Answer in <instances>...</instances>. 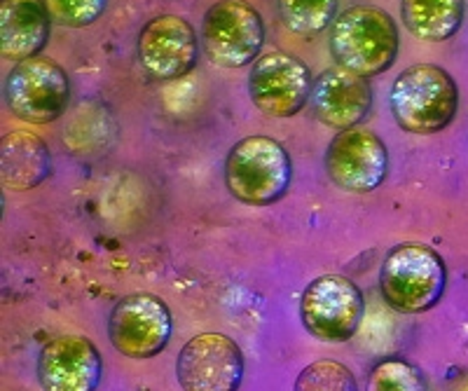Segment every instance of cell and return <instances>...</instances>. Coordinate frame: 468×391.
Listing matches in <instances>:
<instances>
[{
  "mask_svg": "<svg viewBox=\"0 0 468 391\" xmlns=\"http://www.w3.org/2000/svg\"><path fill=\"white\" fill-rule=\"evenodd\" d=\"M388 108L396 124L408 134H438L457 118L459 87L441 66L415 64L394 80Z\"/></svg>",
  "mask_w": 468,
  "mask_h": 391,
  "instance_id": "obj_1",
  "label": "cell"
},
{
  "mask_svg": "<svg viewBox=\"0 0 468 391\" xmlns=\"http://www.w3.org/2000/svg\"><path fill=\"white\" fill-rule=\"evenodd\" d=\"M328 45L340 69L375 78L387 73L399 57V26L394 16L379 7H346L333 24Z\"/></svg>",
  "mask_w": 468,
  "mask_h": 391,
  "instance_id": "obj_2",
  "label": "cell"
},
{
  "mask_svg": "<svg viewBox=\"0 0 468 391\" xmlns=\"http://www.w3.org/2000/svg\"><path fill=\"white\" fill-rule=\"evenodd\" d=\"M292 183V162L279 141L246 136L225 157V188L246 206L282 202Z\"/></svg>",
  "mask_w": 468,
  "mask_h": 391,
  "instance_id": "obj_3",
  "label": "cell"
},
{
  "mask_svg": "<svg viewBox=\"0 0 468 391\" xmlns=\"http://www.w3.org/2000/svg\"><path fill=\"white\" fill-rule=\"evenodd\" d=\"M447 268L441 253L426 244H399L384 256L379 291L391 310L424 314L442 301Z\"/></svg>",
  "mask_w": 468,
  "mask_h": 391,
  "instance_id": "obj_4",
  "label": "cell"
},
{
  "mask_svg": "<svg viewBox=\"0 0 468 391\" xmlns=\"http://www.w3.org/2000/svg\"><path fill=\"white\" fill-rule=\"evenodd\" d=\"M202 52L220 69H244L261 59L265 22L261 12L244 0H218L202 16Z\"/></svg>",
  "mask_w": 468,
  "mask_h": 391,
  "instance_id": "obj_5",
  "label": "cell"
},
{
  "mask_svg": "<svg viewBox=\"0 0 468 391\" xmlns=\"http://www.w3.org/2000/svg\"><path fill=\"white\" fill-rule=\"evenodd\" d=\"M3 99L12 118L27 124H49L69 111V73L43 54L19 61L7 73Z\"/></svg>",
  "mask_w": 468,
  "mask_h": 391,
  "instance_id": "obj_6",
  "label": "cell"
},
{
  "mask_svg": "<svg viewBox=\"0 0 468 391\" xmlns=\"http://www.w3.org/2000/svg\"><path fill=\"white\" fill-rule=\"evenodd\" d=\"M363 293L345 274H321L300 298V322L321 343H349L363 322Z\"/></svg>",
  "mask_w": 468,
  "mask_h": 391,
  "instance_id": "obj_7",
  "label": "cell"
},
{
  "mask_svg": "<svg viewBox=\"0 0 468 391\" xmlns=\"http://www.w3.org/2000/svg\"><path fill=\"white\" fill-rule=\"evenodd\" d=\"M174 316L160 295L129 293L108 314V340L127 359H154L166 349Z\"/></svg>",
  "mask_w": 468,
  "mask_h": 391,
  "instance_id": "obj_8",
  "label": "cell"
},
{
  "mask_svg": "<svg viewBox=\"0 0 468 391\" xmlns=\"http://www.w3.org/2000/svg\"><path fill=\"white\" fill-rule=\"evenodd\" d=\"M244 354L229 335L199 333L187 340L176 359V380L183 391H239Z\"/></svg>",
  "mask_w": 468,
  "mask_h": 391,
  "instance_id": "obj_9",
  "label": "cell"
},
{
  "mask_svg": "<svg viewBox=\"0 0 468 391\" xmlns=\"http://www.w3.org/2000/svg\"><path fill=\"white\" fill-rule=\"evenodd\" d=\"M325 174L335 188L354 195L378 190L388 174V148L375 132L351 127L337 132L324 155Z\"/></svg>",
  "mask_w": 468,
  "mask_h": 391,
  "instance_id": "obj_10",
  "label": "cell"
},
{
  "mask_svg": "<svg viewBox=\"0 0 468 391\" xmlns=\"http://www.w3.org/2000/svg\"><path fill=\"white\" fill-rule=\"evenodd\" d=\"M312 87L314 80L307 66L283 49L261 54L249 73L250 101L267 118L298 115L312 97Z\"/></svg>",
  "mask_w": 468,
  "mask_h": 391,
  "instance_id": "obj_11",
  "label": "cell"
},
{
  "mask_svg": "<svg viewBox=\"0 0 468 391\" xmlns=\"http://www.w3.org/2000/svg\"><path fill=\"white\" fill-rule=\"evenodd\" d=\"M197 33L178 15L153 16L139 33L136 54L139 64L153 80H178L199 61Z\"/></svg>",
  "mask_w": 468,
  "mask_h": 391,
  "instance_id": "obj_12",
  "label": "cell"
},
{
  "mask_svg": "<svg viewBox=\"0 0 468 391\" xmlns=\"http://www.w3.org/2000/svg\"><path fill=\"white\" fill-rule=\"evenodd\" d=\"M36 375L43 391H96L103 377V359L85 335H61L40 349Z\"/></svg>",
  "mask_w": 468,
  "mask_h": 391,
  "instance_id": "obj_13",
  "label": "cell"
},
{
  "mask_svg": "<svg viewBox=\"0 0 468 391\" xmlns=\"http://www.w3.org/2000/svg\"><path fill=\"white\" fill-rule=\"evenodd\" d=\"M309 106L314 118L325 127L340 129V132L361 127L373 108V87L367 78L335 66V69L324 70L314 80Z\"/></svg>",
  "mask_w": 468,
  "mask_h": 391,
  "instance_id": "obj_14",
  "label": "cell"
},
{
  "mask_svg": "<svg viewBox=\"0 0 468 391\" xmlns=\"http://www.w3.org/2000/svg\"><path fill=\"white\" fill-rule=\"evenodd\" d=\"M52 16L43 0H0V52L5 59L40 57L49 40Z\"/></svg>",
  "mask_w": 468,
  "mask_h": 391,
  "instance_id": "obj_15",
  "label": "cell"
},
{
  "mask_svg": "<svg viewBox=\"0 0 468 391\" xmlns=\"http://www.w3.org/2000/svg\"><path fill=\"white\" fill-rule=\"evenodd\" d=\"M52 174V155L43 139L28 129L7 132L0 141V181L7 190L27 193Z\"/></svg>",
  "mask_w": 468,
  "mask_h": 391,
  "instance_id": "obj_16",
  "label": "cell"
},
{
  "mask_svg": "<svg viewBox=\"0 0 468 391\" xmlns=\"http://www.w3.org/2000/svg\"><path fill=\"white\" fill-rule=\"evenodd\" d=\"M466 0H400L403 26L424 43H445L463 24Z\"/></svg>",
  "mask_w": 468,
  "mask_h": 391,
  "instance_id": "obj_17",
  "label": "cell"
},
{
  "mask_svg": "<svg viewBox=\"0 0 468 391\" xmlns=\"http://www.w3.org/2000/svg\"><path fill=\"white\" fill-rule=\"evenodd\" d=\"M282 24L300 38H314L337 19V0H277Z\"/></svg>",
  "mask_w": 468,
  "mask_h": 391,
  "instance_id": "obj_18",
  "label": "cell"
},
{
  "mask_svg": "<svg viewBox=\"0 0 468 391\" xmlns=\"http://www.w3.org/2000/svg\"><path fill=\"white\" fill-rule=\"evenodd\" d=\"M366 391H426V377L415 364L388 356L370 370Z\"/></svg>",
  "mask_w": 468,
  "mask_h": 391,
  "instance_id": "obj_19",
  "label": "cell"
},
{
  "mask_svg": "<svg viewBox=\"0 0 468 391\" xmlns=\"http://www.w3.org/2000/svg\"><path fill=\"white\" fill-rule=\"evenodd\" d=\"M292 391H358V382L345 364L321 359L303 368Z\"/></svg>",
  "mask_w": 468,
  "mask_h": 391,
  "instance_id": "obj_20",
  "label": "cell"
},
{
  "mask_svg": "<svg viewBox=\"0 0 468 391\" xmlns=\"http://www.w3.org/2000/svg\"><path fill=\"white\" fill-rule=\"evenodd\" d=\"M52 22L70 28H85L99 22L108 0H43Z\"/></svg>",
  "mask_w": 468,
  "mask_h": 391,
  "instance_id": "obj_21",
  "label": "cell"
}]
</instances>
